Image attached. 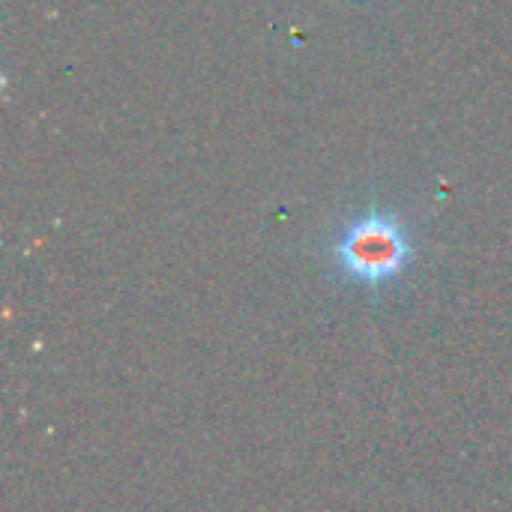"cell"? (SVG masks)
I'll return each mask as SVG.
<instances>
[{
    "instance_id": "cell-1",
    "label": "cell",
    "mask_w": 512,
    "mask_h": 512,
    "mask_svg": "<svg viewBox=\"0 0 512 512\" xmlns=\"http://www.w3.org/2000/svg\"><path fill=\"white\" fill-rule=\"evenodd\" d=\"M330 261L342 282L381 294L408 273L414 261V240L396 213L372 207L336 234Z\"/></svg>"
}]
</instances>
